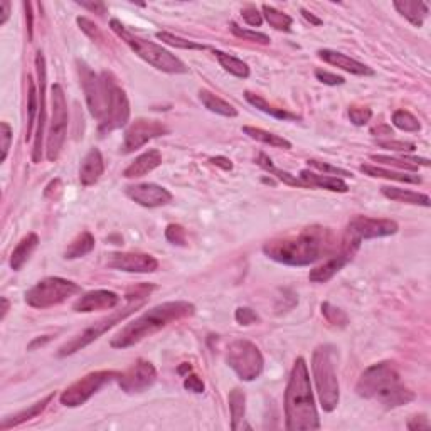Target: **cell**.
Returning <instances> with one entry per match:
<instances>
[{
  "mask_svg": "<svg viewBox=\"0 0 431 431\" xmlns=\"http://www.w3.org/2000/svg\"><path fill=\"white\" fill-rule=\"evenodd\" d=\"M335 233L323 226H309L288 236L275 238L263 245V253L273 262L287 266H310L337 253Z\"/></svg>",
  "mask_w": 431,
  "mask_h": 431,
  "instance_id": "obj_1",
  "label": "cell"
},
{
  "mask_svg": "<svg viewBox=\"0 0 431 431\" xmlns=\"http://www.w3.org/2000/svg\"><path fill=\"white\" fill-rule=\"evenodd\" d=\"M285 428L288 431L320 430V418L304 357H298L285 391Z\"/></svg>",
  "mask_w": 431,
  "mask_h": 431,
  "instance_id": "obj_2",
  "label": "cell"
},
{
  "mask_svg": "<svg viewBox=\"0 0 431 431\" xmlns=\"http://www.w3.org/2000/svg\"><path fill=\"white\" fill-rule=\"evenodd\" d=\"M195 314V305L186 300L165 302V304L152 307L145 314L135 319L134 322L127 323L125 327L118 332L117 335L110 340V345L113 349H128L131 345L142 342L143 339L150 337L162 328H165L170 323L179 322V320L192 317Z\"/></svg>",
  "mask_w": 431,
  "mask_h": 431,
  "instance_id": "obj_3",
  "label": "cell"
},
{
  "mask_svg": "<svg viewBox=\"0 0 431 431\" xmlns=\"http://www.w3.org/2000/svg\"><path fill=\"white\" fill-rule=\"evenodd\" d=\"M356 391L361 398L375 399L386 408H399L415 401V392L401 381L398 369L392 362H378L369 366L361 374L356 384Z\"/></svg>",
  "mask_w": 431,
  "mask_h": 431,
  "instance_id": "obj_4",
  "label": "cell"
},
{
  "mask_svg": "<svg viewBox=\"0 0 431 431\" xmlns=\"http://www.w3.org/2000/svg\"><path fill=\"white\" fill-rule=\"evenodd\" d=\"M110 27L112 31L117 34L120 39L130 48L139 58H142L145 63H148L150 66L155 67L162 72H169V75H186L189 72V67L179 59L176 54H172L170 51L164 49L160 44L155 42L143 39V37L136 36L131 31L123 25L118 19L110 20Z\"/></svg>",
  "mask_w": 431,
  "mask_h": 431,
  "instance_id": "obj_5",
  "label": "cell"
},
{
  "mask_svg": "<svg viewBox=\"0 0 431 431\" xmlns=\"http://www.w3.org/2000/svg\"><path fill=\"white\" fill-rule=\"evenodd\" d=\"M311 371L317 387L320 406L326 413H332L339 406L340 387L337 379L334 364V347L332 345H319L311 356Z\"/></svg>",
  "mask_w": 431,
  "mask_h": 431,
  "instance_id": "obj_6",
  "label": "cell"
},
{
  "mask_svg": "<svg viewBox=\"0 0 431 431\" xmlns=\"http://www.w3.org/2000/svg\"><path fill=\"white\" fill-rule=\"evenodd\" d=\"M145 302L147 300H128V305L123 307L122 310H117V311H113L112 315H108V317L100 319L98 322L93 323L91 327L84 328V330L81 332L79 335H76L75 339H71L70 342L61 345L58 351V357H67V356H72V354L83 351L84 347H88L89 344H93L95 340L100 339L101 335L106 334L110 328H113L115 326H118V323H122L127 317H130V315H134L136 310L142 309V307L145 305Z\"/></svg>",
  "mask_w": 431,
  "mask_h": 431,
  "instance_id": "obj_7",
  "label": "cell"
},
{
  "mask_svg": "<svg viewBox=\"0 0 431 431\" xmlns=\"http://www.w3.org/2000/svg\"><path fill=\"white\" fill-rule=\"evenodd\" d=\"M399 224L392 219H381V217L356 216L345 228L344 238L340 241L342 250L356 255L361 247L362 240H375V238H387L398 233Z\"/></svg>",
  "mask_w": 431,
  "mask_h": 431,
  "instance_id": "obj_8",
  "label": "cell"
},
{
  "mask_svg": "<svg viewBox=\"0 0 431 431\" xmlns=\"http://www.w3.org/2000/svg\"><path fill=\"white\" fill-rule=\"evenodd\" d=\"M78 293H81V287L75 281L61 278V276H48V278L37 281L32 288L25 292V304L32 309L44 310L63 304Z\"/></svg>",
  "mask_w": 431,
  "mask_h": 431,
  "instance_id": "obj_9",
  "label": "cell"
},
{
  "mask_svg": "<svg viewBox=\"0 0 431 431\" xmlns=\"http://www.w3.org/2000/svg\"><path fill=\"white\" fill-rule=\"evenodd\" d=\"M67 101L61 84H53L51 88V122L48 139H46V157L49 162H56L61 155L64 142L67 136Z\"/></svg>",
  "mask_w": 431,
  "mask_h": 431,
  "instance_id": "obj_10",
  "label": "cell"
},
{
  "mask_svg": "<svg viewBox=\"0 0 431 431\" xmlns=\"http://www.w3.org/2000/svg\"><path fill=\"white\" fill-rule=\"evenodd\" d=\"M226 362L241 381L251 382L263 373L264 359L258 345L246 339H236L226 349Z\"/></svg>",
  "mask_w": 431,
  "mask_h": 431,
  "instance_id": "obj_11",
  "label": "cell"
},
{
  "mask_svg": "<svg viewBox=\"0 0 431 431\" xmlns=\"http://www.w3.org/2000/svg\"><path fill=\"white\" fill-rule=\"evenodd\" d=\"M78 66V75H79V83L81 88L84 91V98H86V105L89 113L93 118H96L98 122H101L105 118L106 108H108V96H110V72L103 71L101 75H96L86 63L78 59L76 61Z\"/></svg>",
  "mask_w": 431,
  "mask_h": 431,
  "instance_id": "obj_12",
  "label": "cell"
},
{
  "mask_svg": "<svg viewBox=\"0 0 431 431\" xmlns=\"http://www.w3.org/2000/svg\"><path fill=\"white\" fill-rule=\"evenodd\" d=\"M118 375H120V373H117V371H95V373H89L84 378L72 382L70 387H66L59 401L66 408L83 406L101 387L118 379Z\"/></svg>",
  "mask_w": 431,
  "mask_h": 431,
  "instance_id": "obj_13",
  "label": "cell"
},
{
  "mask_svg": "<svg viewBox=\"0 0 431 431\" xmlns=\"http://www.w3.org/2000/svg\"><path fill=\"white\" fill-rule=\"evenodd\" d=\"M110 86V96H108V108H106L105 118L100 122L98 131L101 136L112 134V131L118 130V128L125 127L128 120H130V101L125 89L118 86L117 79L113 78V75L110 72L108 79Z\"/></svg>",
  "mask_w": 431,
  "mask_h": 431,
  "instance_id": "obj_14",
  "label": "cell"
},
{
  "mask_svg": "<svg viewBox=\"0 0 431 431\" xmlns=\"http://www.w3.org/2000/svg\"><path fill=\"white\" fill-rule=\"evenodd\" d=\"M169 134V128L162 122L148 120V118H139L131 123L125 130V136H123V145L120 148L122 153H134L143 145H147L150 140L159 139Z\"/></svg>",
  "mask_w": 431,
  "mask_h": 431,
  "instance_id": "obj_15",
  "label": "cell"
},
{
  "mask_svg": "<svg viewBox=\"0 0 431 431\" xmlns=\"http://www.w3.org/2000/svg\"><path fill=\"white\" fill-rule=\"evenodd\" d=\"M117 381L127 394H139L153 386L157 381V369L150 361L136 359L125 373H120Z\"/></svg>",
  "mask_w": 431,
  "mask_h": 431,
  "instance_id": "obj_16",
  "label": "cell"
},
{
  "mask_svg": "<svg viewBox=\"0 0 431 431\" xmlns=\"http://www.w3.org/2000/svg\"><path fill=\"white\" fill-rule=\"evenodd\" d=\"M36 71H37V89H39V115H37L36 139H34L32 162L39 164L42 160V140L46 130V81H48V70H46V58L41 51L36 54Z\"/></svg>",
  "mask_w": 431,
  "mask_h": 431,
  "instance_id": "obj_17",
  "label": "cell"
},
{
  "mask_svg": "<svg viewBox=\"0 0 431 431\" xmlns=\"http://www.w3.org/2000/svg\"><path fill=\"white\" fill-rule=\"evenodd\" d=\"M125 194L134 200V202L139 204V206L148 209L164 207L172 202L174 199L172 192L159 184H153V182L128 186L125 187Z\"/></svg>",
  "mask_w": 431,
  "mask_h": 431,
  "instance_id": "obj_18",
  "label": "cell"
},
{
  "mask_svg": "<svg viewBox=\"0 0 431 431\" xmlns=\"http://www.w3.org/2000/svg\"><path fill=\"white\" fill-rule=\"evenodd\" d=\"M108 268L127 273H153L159 270V262L147 253H112L108 255Z\"/></svg>",
  "mask_w": 431,
  "mask_h": 431,
  "instance_id": "obj_19",
  "label": "cell"
},
{
  "mask_svg": "<svg viewBox=\"0 0 431 431\" xmlns=\"http://www.w3.org/2000/svg\"><path fill=\"white\" fill-rule=\"evenodd\" d=\"M118 304H120V297L112 290H93V292L83 293L72 304V310L78 314H91L98 310H112Z\"/></svg>",
  "mask_w": 431,
  "mask_h": 431,
  "instance_id": "obj_20",
  "label": "cell"
},
{
  "mask_svg": "<svg viewBox=\"0 0 431 431\" xmlns=\"http://www.w3.org/2000/svg\"><path fill=\"white\" fill-rule=\"evenodd\" d=\"M317 54L323 63L339 67V70L351 72V75H356V76H374L375 75L373 67H369L368 64L357 61V59L347 56V54H344V53H339V51L320 49Z\"/></svg>",
  "mask_w": 431,
  "mask_h": 431,
  "instance_id": "obj_21",
  "label": "cell"
},
{
  "mask_svg": "<svg viewBox=\"0 0 431 431\" xmlns=\"http://www.w3.org/2000/svg\"><path fill=\"white\" fill-rule=\"evenodd\" d=\"M354 258V253L347 250L339 247V253H334L330 258H327V262H323L320 266L314 268L309 273V280L314 283H326V281L332 280L347 263H351Z\"/></svg>",
  "mask_w": 431,
  "mask_h": 431,
  "instance_id": "obj_22",
  "label": "cell"
},
{
  "mask_svg": "<svg viewBox=\"0 0 431 431\" xmlns=\"http://www.w3.org/2000/svg\"><path fill=\"white\" fill-rule=\"evenodd\" d=\"M105 172V160L101 152L96 147L89 148V152L84 155L79 167V182L81 186L89 187L95 186L100 181Z\"/></svg>",
  "mask_w": 431,
  "mask_h": 431,
  "instance_id": "obj_23",
  "label": "cell"
},
{
  "mask_svg": "<svg viewBox=\"0 0 431 431\" xmlns=\"http://www.w3.org/2000/svg\"><path fill=\"white\" fill-rule=\"evenodd\" d=\"M160 165H162V153L159 150H155V148H150V150L143 152L142 155L136 157V159L123 170V177L127 179L143 177L147 176V174H150L152 170L160 167Z\"/></svg>",
  "mask_w": 431,
  "mask_h": 431,
  "instance_id": "obj_24",
  "label": "cell"
},
{
  "mask_svg": "<svg viewBox=\"0 0 431 431\" xmlns=\"http://www.w3.org/2000/svg\"><path fill=\"white\" fill-rule=\"evenodd\" d=\"M53 399H54V392H51V394L46 396V398H42L41 401H37V403L31 404V406L22 409V411L15 413V415H12V416L4 418L2 425H0V430L7 431L11 428H15V426H20L22 423H25V421L34 420V418H37L44 413V409L49 406V403Z\"/></svg>",
  "mask_w": 431,
  "mask_h": 431,
  "instance_id": "obj_25",
  "label": "cell"
},
{
  "mask_svg": "<svg viewBox=\"0 0 431 431\" xmlns=\"http://www.w3.org/2000/svg\"><path fill=\"white\" fill-rule=\"evenodd\" d=\"M298 177L305 182L309 189H326L330 192H342V194L349 191V186L345 184L344 179L334 177V176H326V174L320 176V174L311 172V170L309 169L302 170Z\"/></svg>",
  "mask_w": 431,
  "mask_h": 431,
  "instance_id": "obj_26",
  "label": "cell"
},
{
  "mask_svg": "<svg viewBox=\"0 0 431 431\" xmlns=\"http://www.w3.org/2000/svg\"><path fill=\"white\" fill-rule=\"evenodd\" d=\"M37 246H39V236H37L36 233H29L27 236H24L11 255V262H8V264H11L12 270H22V266L29 262V258H31Z\"/></svg>",
  "mask_w": 431,
  "mask_h": 431,
  "instance_id": "obj_27",
  "label": "cell"
},
{
  "mask_svg": "<svg viewBox=\"0 0 431 431\" xmlns=\"http://www.w3.org/2000/svg\"><path fill=\"white\" fill-rule=\"evenodd\" d=\"M392 6H394L396 11H398L409 24L415 25V27H421L425 19L430 14V8L425 2H415V0H394Z\"/></svg>",
  "mask_w": 431,
  "mask_h": 431,
  "instance_id": "obj_28",
  "label": "cell"
},
{
  "mask_svg": "<svg viewBox=\"0 0 431 431\" xmlns=\"http://www.w3.org/2000/svg\"><path fill=\"white\" fill-rule=\"evenodd\" d=\"M381 192L384 198L390 200H394V202L411 204V206H423V207L431 206L428 195L421 194V192L401 189V187H391V186L381 187Z\"/></svg>",
  "mask_w": 431,
  "mask_h": 431,
  "instance_id": "obj_29",
  "label": "cell"
},
{
  "mask_svg": "<svg viewBox=\"0 0 431 431\" xmlns=\"http://www.w3.org/2000/svg\"><path fill=\"white\" fill-rule=\"evenodd\" d=\"M245 98L246 101L250 105H253L255 108H258L259 112L270 115V117L276 118V120H283V122H297L300 120V117L295 113L288 112V110H283V108H278V106L271 105L270 101L264 100L263 96L256 95V93H251V91H245Z\"/></svg>",
  "mask_w": 431,
  "mask_h": 431,
  "instance_id": "obj_30",
  "label": "cell"
},
{
  "mask_svg": "<svg viewBox=\"0 0 431 431\" xmlns=\"http://www.w3.org/2000/svg\"><path fill=\"white\" fill-rule=\"evenodd\" d=\"M361 172H364L366 176L375 179H387V181L404 182V184H421V177L416 176V174L396 172V170H387L384 167H378V165H371V164H362Z\"/></svg>",
  "mask_w": 431,
  "mask_h": 431,
  "instance_id": "obj_31",
  "label": "cell"
},
{
  "mask_svg": "<svg viewBox=\"0 0 431 431\" xmlns=\"http://www.w3.org/2000/svg\"><path fill=\"white\" fill-rule=\"evenodd\" d=\"M199 100L202 101V105L206 106L211 113L221 115V117L226 118L238 117V110L234 108L231 103H228V101L214 95L212 91H209V89H199Z\"/></svg>",
  "mask_w": 431,
  "mask_h": 431,
  "instance_id": "obj_32",
  "label": "cell"
},
{
  "mask_svg": "<svg viewBox=\"0 0 431 431\" xmlns=\"http://www.w3.org/2000/svg\"><path fill=\"white\" fill-rule=\"evenodd\" d=\"M229 411H231V430L238 431L243 428H250V426L243 425L246 416V394L240 387H234L229 392Z\"/></svg>",
  "mask_w": 431,
  "mask_h": 431,
  "instance_id": "obj_33",
  "label": "cell"
},
{
  "mask_svg": "<svg viewBox=\"0 0 431 431\" xmlns=\"http://www.w3.org/2000/svg\"><path fill=\"white\" fill-rule=\"evenodd\" d=\"M256 162H258L259 167L266 170V172H270V176H275L278 181L283 182V184H287L290 187H302V189H309L300 177L292 176V174L287 172V170H281L278 167H275V165H273V160L266 155V153H259L258 160Z\"/></svg>",
  "mask_w": 431,
  "mask_h": 431,
  "instance_id": "obj_34",
  "label": "cell"
},
{
  "mask_svg": "<svg viewBox=\"0 0 431 431\" xmlns=\"http://www.w3.org/2000/svg\"><path fill=\"white\" fill-rule=\"evenodd\" d=\"M243 131H245L250 139H253L259 143L270 145V147H275V148H283V150H290V148H292V142H288L287 139L271 134V131L263 130V128L246 125V127H243Z\"/></svg>",
  "mask_w": 431,
  "mask_h": 431,
  "instance_id": "obj_35",
  "label": "cell"
},
{
  "mask_svg": "<svg viewBox=\"0 0 431 431\" xmlns=\"http://www.w3.org/2000/svg\"><path fill=\"white\" fill-rule=\"evenodd\" d=\"M93 247H95V236H93L89 231H83L79 233L78 236L70 243V246L66 247V251H64V258L66 259L83 258V256L91 253Z\"/></svg>",
  "mask_w": 431,
  "mask_h": 431,
  "instance_id": "obj_36",
  "label": "cell"
},
{
  "mask_svg": "<svg viewBox=\"0 0 431 431\" xmlns=\"http://www.w3.org/2000/svg\"><path fill=\"white\" fill-rule=\"evenodd\" d=\"M214 56L219 61L221 67H224V71H228L229 75L236 76V78L246 79L250 76V66L245 61H241L240 58L233 56V54L224 53V51L214 49Z\"/></svg>",
  "mask_w": 431,
  "mask_h": 431,
  "instance_id": "obj_37",
  "label": "cell"
},
{
  "mask_svg": "<svg viewBox=\"0 0 431 431\" xmlns=\"http://www.w3.org/2000/svg\"><path fill=\"white\" fill-rule=\"evenodd\" d=\"M27 130H25V142H29L32 136L34 123H37V115H39V89L32 78H29V93H27Z\"/></svg>",
  "mask_w": 431,
  "mask_h": 431,
  "instance_id": "obj_38",
  "label": "cell"
},
{
  "mask_svg": "<svg viewBox=\"0 0 431 431\" xmlns=\"http://www.w3.org/2000/svg\"><path fill=\"white\" fill-rule=\"evenodd\" d=\"M262 12H263L264 19H266V22L270 24L273 29H276V31H281V32L292 31L293 19L288 14L278 11V8L268 6V4H264V6L262 7Z\"/></svg>",
  "mask_w": 431,
  "mask_h": 431,
  "instance_id": "obj_39",
  "label": "cell"
},
{
  "mask_svg": "<svg viewBox=\"0 0 431 431\" xmlns=\"http://www.w3.org/2000/svg\"><path fill=\"white\" fill-rule=\"evenodd\" d=\"M155 37L159 41L164 42V44H169V46H172V48H177V49H186V51H204V49H207V46L199 44V42H194V41H189V39H184V37H179V36H176V34H170V32H165V31H159L155 34Z\"/></svg>",
  "mask_w": 431,
  "mask_h": 431,
  "instance_id": "obj_40",
  "label": "cell"
},
{
  "mask_svg": "<svg viewBox=\"0 0 431 431\" xmlns=\"http://www.w3.org/2000/svg\"><path fill=\"white\" fill-rule=\"evenodd\" d=\"M392 125L403 131H409V134H415V131L421 130V123L413 113H409L408 110H396L392 113Z\"/></svg>",
  "mask_w": 431,
  "mask_h": 431,
  "instance_id": "obj_41",
  "label": "cell"
},
{
  "mask_svg": "<svg viewBox=\"0 0 431 431\" xmlns=\"http://www.w3.org/2000/svg\"><path fill=\"white\" fill-rule=\"evenodd\" d=\"M229 29H231V32L236 37H240L243 41H250V42H256V44H263L268 46L271 42L270 36H266V34L258 32V31H251V29H245L240 27L236 22H229Z\"/></svg>",
  "mask_w": 431,
  "mask_h": 431,
  "instance_id": "obj_42",
  "label": "cell"
},
{
  "mask_svg": "<svg viewBox=\"0 0 431 431\" xmlns=\"http://www.w3.org/2000/svg\"><path fill=\"white\" fill-rule=\"evenodd\" d=\"M322 315L326 317L327 322L334 327H345L349 323L347 314H345L344 310L337 309V307L332 304H328V302L322 304Z\"/></svg>",
  "mask_w": 431,
  "mask_h": 431,
  "instance_id": "obj_43",
  "label": "cell"
},
{
  "mask_svg": "<svg viewBox=\"0 0 431 431\" xmlns=\"http://www.w3.org/2000/svg\"><path fill=\"white\" fill-rule=\"evenodd\" d=\"M371 160L378 162V164L382 165H391V167H398L403 170H408V172H418L416 165H413L411 162H408L404 159V155L401 157H390V155H371Z\"/></svg>",
  "mask_w": 431,
  "mask_h": 431,
  "instance_id": "obj_44",
  "label": "cell"
},
{
  "mask_svg": "<svg viewBox=\"0 0 431 431\" xmlns=\"http://www.w3.org/2000/svg\"><path fill=\"white\" fill-rule=\"evenodd\" d=\"M307 164H309V167L315 169V170H320V172H323L326 176H337L340 179L342 177H352V172H349V170L345 169H340V167H335V165H330L327 164V162H320V160H315V159H309L307 160Z\"/></svg>",
  "mask_w": 431,
  "mask_h": 431,
  "instance_id": "obj_45",
  "label": "cell"
},
{
  "mask_svg": "<svg viewBox=\"0 0 431 431\" xmlns=\"http://www.w3.org/2000/svg\"><path fill=\"white\" fill-rule=\"evenodd\" d=\"M349 118L356 127H364L373 118V110L368 106H351L349 108Z\"/></svg>",
  "mask_w": 431,
  "mask_h": 431,
  "instance_id": "obj_46",
  "label": "cell"
},
{
  "mask_svg": "<svg viewBox=\"0 0 431 431\" xmlns=\"http://www.w3.org/2000/svg\"><path fill=\"white\" fill-rule=\"evenodd\" d=\"M378 147L386 148V150H392V152H401V153H406V152H415L416 150V145L411 142H403V140H378Z\"/></svg>",
  "mask_w": 431,
  "mask_h": 431,
  "instance_id": "obj_47",
  "label": "cell"
},
{
  "mask_svg": "<svg viewBox=\"0 0 431 431\" xmlns=\"http://www.w3.org/2000/svg\"><path fill=\"white\" fill-rule=\"evenodd\" d=\"M76 22H78L81 31L86 34V36L93 42L103 41V34H101V31L98 29V25L95 22H91V20L86 19V17H78V19H76Z\"/></svg>",
  "mask_w": 431,
  "mask_h": 431,
  "instance_id": "obj_48",
  "label": "cell"
},
{
  "mask_svg": "<svg viewBox=\"0 0 431 431\" xmlns=\"http://www.w3.org/2000/svg\"><path fill=\"white\" fill-rule=\"evenodd\" d=\"M234 319H236V322L240 323V326H253V323H258L259 315L256 314L253 309H250V307H240V309H236L234 311Z\"/></svg>",
  "mask_w": 431,
  "mask_h": 431,
  "instance_id": "obj_49",
  "label": "cell"
},
{
  "mask_svg": "<svg viewBox=\"0 0 431 431\" xmlns=\"http://www.w3.org/2000/svg\"><path fill=\"white\" fill-rule=\"evenodd\" d=\"M165 238L169 243L176 246H186L187 238H186V229L181 224H169L165 229Z\"/></svg>",
  "mask_w": 431,
  "mask_h": 431,
  "instance_id": "obj_50",
  "label": "cell"
},
{
  "mask_svg": "<svg viewBox=\"0 0 431 431\" xmlns=\"http://www.w3.org/2000/svg\"><path fill=\"white\" fill-rule=\"evenodd\" d=\"M0 140H2V155H0V162H6L12 143V128L7 122L0 123Z\"/></svg>",
  "mask_w": 431,
  "mask_h": 431,
  "instance_id": "obj_51",
  "label": "cell"
},
{
  "mask_svg": "<svg viewBox=\"0 0 431 431\" xmlns=\"http://www.w3.org/2000/svg\"><path fill=\"white\" fill-rule=\"evenodd\" d=\"M243 20L251 27H259L263 24V14L255 6H246L241 11Z\"/></svg>",
  "mask_w": 431,
  "mask_h": 431,
  "instance_id": "obj_52",
  "label": "cell"
},
{
  "mask_svg": "<svg viewBox=\"0 0 431 431\" xmlns=\"http://www.w3.org/2000/svg\"><path fill=\"white\" fill-rule=\"evenodd\" d=\"M315 78H317L320 83L327 84V86H340V84L345 83L342 76L334 75V72H328L326 70H315Z\"/></svg>",
  "mask_w": 431,
  "mask_h": 431,
  "instance_id": "obj_53",
  "label": "cell"
},
{
  "mask_svg": "<svg viewBox=\"0 0 431 431\" xmlns=\"http://www.w3.org/2000/svg\"><path fill=\"white\" fill-rule=\"evenodd\" d=\"M184 387L187 391L195 392V394H202L204 390H206L202 379L198 374H187L184 378Z\"/></svg>",
  "mask_w": 431,
  "mask_h": 431,
  "instance_id": "obj_54",
  "label": "cell"
},
{
  "mask_svg": "<svg viewBox=\"0 0 431 431\" xmlns=\"http://www.w3.org/2000/svg\"><path fill=\"white\" fill-rule=\"evenodd\" d=\"M406 428H408V430H411V431L430 430V428H431V423H430V420H428V418H426L425 415H420V416H413L411 420L408 421Z\"/></svg>",
  "mask_w": 431,
  "mask_h": 431,
  "instance_id": "obj_55",
  "label": "cell"
},
{
  "mask_svg": "<svg viewBox=\"0 0 431 431\" xmlns=\"http://www.w3.org/2000/svg\"><path fill=\"white\" fill-rule=\"evenodd\" d=\"M76 4H78V6H81L83 8H86V11H89V12H95V14H98V15H105L106 11H108L103 2H76Z\"/></svg>",
  "mask_w": 431,
  "mask_h": 431,
  "instance_id": "obj_56",
  "label": "cell"
},
{
  "mask_svg": "<svg viewBox=\"0 0 431 431\" xmlns=\"http://www.w3.org/2000/svg\"><path fill=\"white\" fill-rule=\"evenodd\" d=\"M209 162H211L212 165H217V167H221L223 170H233V162L229 160L228 157H223V155L211 157Z\"/></svg>",
  "mask_w": 431,
  "mask_h": 431,
  "instance_id": "obj_57",
  "label": "cell"
},
{
  "mask_svg": "<svg viewBox=\"0 0 431 431\" xmlns=\"http://www.w3.org/2000/svg\"><path fill=\"white\" fill-rule=\"evenodd\" d=\"M24 8H25V19H27V31H29V39H32V4L24 2Z\"/></svg>",
  "mask_w": 431,
  "mask_h": 431,
  "instance_id": "obj_58",
  "label": "cell"
},
{
  "mask_svg": "<svg viewBox=\"0 0 431 431\" xmlns=\"http://www.w3.org/2000/svg\"><path fill=\"white\" fill-rule=\"evenodd\" d=\"M8 17H11V2L4 0L2 2V17H0V25H6Z\"/></svg>",
  "mask_w": 431,
  "mask_h": 431,
  "instance_id": "obj_59",
  "label": "cell"
},
{
  "mask_svg": "<svg viewBox=\"0 0 431 431\" xmlns=\"http://www.w3.org/2000/svg\"><path fill=\"white\" fill-rule=\"evenodd\" d=\"M302 15L305 17L307 20H309V22L311 24V25H322V19H319V17H315L314 14H311V12H309L307 11V8H302Z\"/></svg>",
  "mask_w": 431,
  "mask_h": 431,
  "instance_id": "obj_60",
  "label": "cell"
},
{
  "mask_svg": "<svg viewBox=\"0 0 431 431\" xmlns=\"http://www.w3.org/2000/svg\"><path fill=\"white\" fill-rule=\"evenodd\" d=\"M371 134H373V135H381V134H384V135H392V130H391V127L382 125V127L373 128V130H371Z\"/></svg>",
  "mask_w": 431,
  "mask_h": 431,
  "instance_id": "obj_61",
  "label": "cell"
},
{
  "mask_svg": "<svg viewBox=\"0 0 431 431\" xmlns=\"http://www.w3.org/2000/svg\"><path fill=\"white\" fill-rule=\"evenodd\" d=\"M0 302H2V314H0V320H4V319L7 317L8 310H11V302H8L6 297L0 298Z\"/></svg>",
  "mask_w": 431,
  "mask_h": 431,
  "instance_id": "obj_62",
  "label": "cell"
},
{
  "mask_svg": "<svg viewBox=\"0 0 431 431\" xmlns=\"http://www.w3.org/2000/svg\"><path fill=\"white\" fill-rule=\"evenodd\" d=\"M49 339H51L49 335H44V337H42V339H36V340H32V342L29 344V349H34V347H36V345H42V344H44V342H48Z\"/></svg>",
  "mask_w": 431,
  "mask_h": 431,
  "instance_id": "obj_63",
  "label": "cell"
},
{
  "mask_svg": "<svg viewBox=\"0 0 431 431\" xmlns=\"http://www.w3.org/2000/svg\"><path fill=\"white\" fill-rule=\"evenodd\" d=\"M191 369H192V368H191L189 364H184V366H182V368H179V373H181V374H184L186 371H191Z\"/></svg>",
  "mask_w": 431,
  "mask_h": 431,
  "instance_id": "obj_64",
  "label": "cell"
}]
</instances>
